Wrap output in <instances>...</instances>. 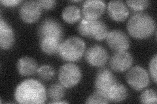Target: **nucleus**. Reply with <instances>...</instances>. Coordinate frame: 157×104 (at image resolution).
Returning a JSON list of instances; mask_svg holds the SVG:
<instances>
[{
  "label": "nucleus",
  "instance_id": "obj_1",
  "mask_svg": "<svg viewBox=\"0 0 157 104\" xmlns=\"http://www.w3.org/2000/svg\"><path fill=\"white\" fill-rule=\"evenodd\" d=\"M14 97L19 103H43L47 100V91L41 82L28 79L18 84L14 91Z\"/></svg>",
  "mask_w": 157,
  "mask_h": 104
},
{
  "label": "nucleus",
  "instance_id": "obj_2",
  "mask_svg": "<svg viewBox=\"0 0 157 104\" xmlns=\"http://www.w3.org/2000/svg\"><path fill=\"white\" fill-rule=\"evenodd\" d=\"M156 23L149 14L139 12L134 14L127 23V30L130 35L137 39L151 37L155 32Z\"/></svg>",
  "mask_w": 157,
  "mask_h": 104
},
{
  "label": "nucleus",
  "instance_id": "obj_3",
  "mask_svg": "<svg viewBox=\"0 0 157 104\" xmlns=\"http://www.w3.org/2000/svg\"><path fill=\"white\" fill-rule=\"evenodd\" d=\"M85 48L86 44L82 38L71 37L62 42L58 53L62 60L74 62L82 58Z\"/></svg>",
  "mask_w": 157,
  "mask_h": 104
},
{
  "label": "nucleus",
  "instance_id": "obj_4",
  "mask_svg": "<svg viewBox=\"0 0 157 104\" xmlns=\"http://www.w3.org/2000/svg\"><path fill=\"white\" fill-rule=\"evenodd\" d=\"M77 29L82 36L97 41L104 40L109 33L105 23L99 19L89 20L83 18L78 23Z\"/></svg>",
  "mask_w": 157,
  "mask_h": 104
},
{
  "label": "nucleus",
  "instance_id": "obj_5",
  "mask_svg": "<svg viewBox=\"0 0 157 104\" xmlns=\"http://www.w3.org/2000/svg\"><path fill=\"white\" fill-rule=\"evenodd\" d=\"M81 77V68L73 63L63 64L58 72L59 81L66 88H71L77 85L80 82Z\"/></svg>",
  "mask_w": 157,
  "mask_h": 104
},
{
  "label": "nucleus",
  "instance_id": "obj_6",
  "mask_svg": "<svg viewBox=\"0 0 157 104\" xmlns=\"http://www.w3.org/2000/svg\"><path fill=\"white\" fill-rule=\"evenodd\" d=\"M126 80L128 85L136 91H141L149 85L150 83L148 72L140 66L129 69L126 75Z\"/></svg>",
  "mask_w": 157,
  "mask_h": 104
},
{
  "label": "nucleus",
  "instance_id": "obj_7",
  "mask_svg": "<svg viewBox=\"0 0 157 104\" xmlns=\"http://www.w3.org/2000/svg\"><path fill=\"white\" fill-rule=\"evenodd\" d=\"M117 83L116 77L110 70L106 68H101L97 72L95 77L96 91L104 94L107 97L108 92Z\"/></svg>",
  "mask_w": 157,
  "mask_h": 104
},
{
  "label": "nucleus",
  "instance_id": "obj_8",
  "mask_svg": "<svg viewBox=\"0 0 157 104\" xmlns=\"http://www.w3.org/2000/svg\"><path fill=\"white\" fill-rule=\"evenodd\" d=\"M37 33L39 38L52 37L62 41L63 36V29L56 20L48 18L44 20L39 25Z\"/></svg>",
  "mask_w": 157,
  "mask_h": 104
},
{
  "label": "nucleus",
  "instance_id": "obj_9",
  "mask_svg": "<svg viewBox=\"0 0 157 104\" xmlns=\"http://www.w3.org/2000/svg\"><path fill=\"white\" fill-rule=\"evenodd\" d=\"M106 40L108 46L115 52L126 51L130 47L128 37L119 29H113L108 33Z\"/></svg>",
  "mask_w": 157,
  "mask_h": 104
},
{
  "label": "nucleus",
  "instance_id": "obj_10",
  "mask_svg": "<svg viewBox=\"0 0 157 104\" xmlns=\"http://www.w3.org/2000/svg\"><path fill=\"white\" fill-rule=\"evenodd\" d=\"M108 58L107 51L99 44L90 46L85 52L86 61L92 66H103L107 62Z\"/></svg>",
  "mask_w": 157,
  "mask_h": 104
},
{
  "label": "nucleus",
  "instance_id": "obj_11",
  "mask_svg": "<svg viewBox=\"0 0 157 104\" xmlns=\"http://www.w3.org/2000/svg\"><path fill=\"white\" fill-rule=\"evenodd\" d=\"M41 10L37 1H27L23 2L20 7L19 14L24 22L32 23L40 18Z\"/></svg>",
  "mask_w": 157,
  "mask_h": 104
},
{
  "label": "nucleus",
  "instance_id": "obj_12",
  "mask_svg": "<svg viewBox=\"0 0 157 104\" xmlns=\"http://www.w3.org/2000/svg\"><path fill=\"white\" fill-rule=\"evenodd\" d=\"M133 62V57L129 52L126 51L117 52L111 56L109 65L113 71L122 72L129 70Z\"/></svg>",
  "mask_w": 157,
  "mask_h": 104
},
{
  "label": "nucleus",
  "instance_id": "obj_13",
  "mask_svg": "<svg viewBox=\"0 0 157 104\" xmlns=\"http://www.w3.org/2000/svg\"><path fill=\"white\" fill-rule=\"evenodd\" d=\"M105 8V3L101 0H86L82 4V14L85 18L97 20L104 13Z\"/></svg>",
  "mask_w": 157,
  "mask_h": 104
},
{
  "label": "nucleus",
  "instance_id": "obj_14",
  "mask_svg": "<svg viewBox=\"0 0 157 104\" xmlns=\"http://www.w3.org/2000/svg\"><path fill=\"white\" fill-rule=\"evenodd\" d=\"M107 13L113 20L124 22L129 16V11L122 1H111L107 4Z\"/></svg>",
  "mask_w": 157,
  "mask_h": 104
},
{
  "label": "nucleus",
  "instance_id": "obj_15",
  "mask_svg": "<svg viewBox=\"0 0 157 104\" xmlns=\"http://www.w3.org/2000/svg\"><path fill=\"white\" fill-rule=\"evenodd\" d=\"M14 42V33L11 26L1 17L0 19V47L7 50L11 48Z\"/></svg>",
  "mask_w": 157,
  "mask_h": 104
},
{
  "label": "nucleus",
  "instance_id": "obj_16",
  "mask_svg": "<svg viewBox=\"0 0 157 104\" xmlns=\"http://www.w3.org/2000/svg\"><path fill=\"white\" fill-rule=\"evenodd\" d=\"M17 66L19 74L22 76L33 75L38 69L37 63L35 59L28 56L19 59Z\"/></svg>",
  "mask_w": 157,
  "mask_h": 104
},
{
  "label": "nucleus",
  "instance_id": "obj_17",
  "mask_svg": "<svg viewBox=\"0 0 157 104\" xmlns=\"http://www.w3.org/2000/svg\"><path fill=\"white\" fill-rule=\"evenodd\" d=\"M39 39V46L43 53L49 56L58 53L62 41L52 37H45Z\"/></svg>",
  "mask_w": 157,
  "mask_h": 104
},
{
  "label": "nucleus",
  "instance_id": "obj_18",
  "mask_svg": "<svg viewBox=\"0 0 157 104\" xmlns=\"http://www.w3.org/2000/svg\"><path fill=\"white\" fill-rule=\"evenodd\" d=\"M128 95V91L122 84L118 82L108 92L107 98L109 102H121L125 100Z\"/></svg>",
  "mask_w": 157,
  "mask_h": 104
},
{
  "label": "nucleus",
  "instance_id": "obj_19",
  "mask_svg": "<svg viewBox=\"0 0 157 104\" xmlns=\"http://www.w3.org/2000/svg\"><path fill=\"white\" fill-rule=\"evenodd\" d=\"M81 16V9L76 5H70L66 7L62 13L63 20L68 23H73L79 20Z\"/></svg>",
  "mask_w": 157,
  "mask_h": 104
},
{
  "label": "nucleus",
  "instance_id": "obj_20",
  "mask_svg": "<svg viewBox=\"0 0 157 104\" xmlns=\"http://www.w3.org/2000/svg\"><path fill=\"white\" fill-rule=\"evenodd\" d=\"M66 91L62 84H53L48 87L47 96L52 101L61 100L65 96Z\"/></svg>",
  "mask_w": 157,
  "mask_h": 104
},
{
  "label": "nucleus",
  "instance_id": "obj_21",
  "mask_svg": "<svg viewBox=\"0 0 157 104\" xmlns=\"http://www.w3.org/2000/svg\"><path fill=\"white\" fill-rule=\"evenodd\" d=\"M37 73L39 77L41 80L45 81H49L52 80L55 75V69L50 65L44 64V65L38 68Z\"/></svg>",
  "mask_w": 157,
  "mask_h": 104
},
{
  "label": "nucleus",
  "instance_id": "obj_22",
  "mask_svg": "<svg viewBox=\"0 0 157 104\" xmlns=\"http://www.w3.org/2000/svg\"><path fill=\"white\" fill-rule=\"evenodd\" d=\"M140 101L142 103H156V92L153 89H147L141 92Z\"/></svg>",
  "mask_w": 157,
  "mask_h": 104
},
{
  "label": "nucleus",
  "instance_id": "obj_23",
  "mask_svg": "<svg viewBox=\"0 0 157 104\" xmlns=\"http://www.w3.org/2000/svg\"><path fill=\"white\" fill-rule=\"evenodd\" d=\"M86 103H109L106 96L98 91H95L86 99Z\"/></svg>",
  "mask_w": 157,
  "mask_h": 104
},
{
  "label": "nucleus",
  "instance_id": "obj_24",
  "mask_svg": "<svg viewBox=\"0 0 157 104\" xmlns=\"http://www.w3.org/2000/svg\"><path fill=\"white\" fill-rule=\"evenodd\" d=\"M127 5L135 11H141L145 9L149 6V2L148 0H128L126 1Z\"/></svg>",
  "mask_w": 157,
  "mask_h": 104
},
{
  "label": "nucleus",
  "instance_id": "obj_25",
  "mask_svg": "<svg viewBox=\"0 0 157 104\" xmlns=\"http://www.w3.org/2000/svg\"><path fill=\"white\" fill-rule=\"evenodd\" d=\"M156 63H157V56L156 54L152 57L149 63V73L154 82L156 83Z\"/></svg>",
  "mask_w": 157,
  "mask_h": 104
},
{
  "label": "nucleus",
  "instance_id": "obj_26",
  "mask_svg": "<svg viewBox=\"0 0 157 104\" xmlns=\"http://www.w3.org/2000/svg\"><path fill=\"white\" fill-rule=\"evenodd\" d=\"M37 3L41 9L45 10L54 8L56 4V2L55 0H39V1H37Z\"/></svg>",
  "mask_w": 157,
  "mask_h": 104
},
{
  "label": "nucleus",
  "instance_id": "obj_27",
  "mask_svg": "<svg viewBox=\"0 0 157 104\" xmlns=\"http://www.w3.org/2000/svg\"><path fill=\"white\" fill-rule=\"evenodd\" d=\"M0 2L3 5L7 7H13L18 5L20 3H21V1L20 0H1Z\"/></svg>",
  "mask_w": 157,
  "mask_h": 104
},
{
  "label": "nucleus",
  "instance_id": "obj_28",
  "mask_svg": "<svg viewBox=\"0 0 157 104\" xmlns=\"http://www.w3.org/2000/svg\"><path fill=\"white\" fill-rule=\"evenodd\" d=\"M67 102L62 101V100H57V101H51L49 103H67Z\"/></svg>",
  "mask_w": 157,
  "mask_h": 104
}]
</instances>
